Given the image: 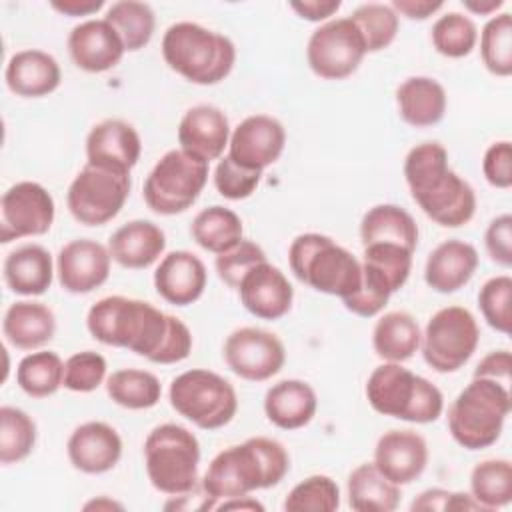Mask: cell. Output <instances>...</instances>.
I'll use <instances>...</instances> for the list:
<instances>
[{
    "label": "cell",
    "mask_w": 512,
    "mask_h": 512,
    "mask_svg": "<svg viewBox=\"0 0 512 512\" xmlns=\"http://www.w3.org/2000/svg\"><path fill=\"white\" fill-rule=\"evenodd\" d=\"M404 180L412 200L438 226L458 228L476 212L474 188L448 164L440 142H422L404 158Z\"/></svg>",
    "instance_id": "obj_1"
},
{
    "label": "cell",
    "mask_w": 512,
    "mask_h": 512,
    "mask_svg": "<svg viewBox=\"0 0 512 512\" xmlns=\"http://www.w3.org/2000/svg\"><path fill=\"white\" fill-rule=\"evenodd\" d=\"M288 470L290 456L282 442L268 436H252L212 458L202 476V490L214 504L216 500L272 488L284 480Z\"/></svg>",
    "instance_id": "obj_2"
},
{
    "label": "cell",
    "mask_w": 512,
    "mask_h": 512,
    "mask_svg": "<svg viewBox=\"0 0 512 512\" xmlns=\"http://www.w3.org/2000/svg\"><path fill=\"white\" fill-rule=\"evenodd\" d=\"M86 328L94 340L106 346L126 348L156 362L170 328V314L146 300L116 294L90 306Z\"/></svg>",
    "instance_id": "obj_3"
},
{
    "label": "cell",
    "mask_w": 512,
    "mask_h": 512,
    "mask_svg": "<svg viewBox=\"0 0 512 512\" xmlns=\"http://www.w3.org/2000/svg\"><path fill=\"white\" fill-rule=\"evenodd\" d=\"M160 50L176 74L198 86L220 84L236 64V46L228 36L188 20L166 28Z\"/></svg>",
    "instance_id": "obj_4"
},
{
    "label": "cell",
    "mask_w": 512,
    "mask_h": 512,
    "mask_svg": "<svg viewBox=\"0 0 512 512\" xmlns=\"http://www.w3.org/2000/svg\"><path fill=\"white\" fill-rule=\"evenodd\" d=\"M364 392L374 412L404 422L430 424L444 412L440 388L402 366V362L376 366L366 380Z\"/></svg>",
    "instance_id": "obj_5"
},
{
    "label": "cell",
    "mask_w": 512,
    "mask_h": 512,
    "mask_svg": "<svg viewBox=\"0 0 512 512\" xmlns=\"http://www.w3.org/2000/svg\"><path fill=\"white\" fill-rule=\"evenodd\" d=\"M288 264L292 274L316 292L344 300L360 288V260L326 234H298L290 242Z\"/></svg>",
    "instance_id": "obj_6"
},
{
    "label": "cell",
    "mask_w": 512,
    "mask_h": 512,
    "mask_svg": "<svg viewBox=\"0 0 512 512\" xmlns=\"http://www.w3.org/2000/svg\"><path fill=\"white\" fill-rule=\"evenodd\" d=\"M512 400L508 386L490 378H472L448 406V430L466 450H482L502 434Z\"/></svg>",
    "instance_id": "obj_7"
},
{
    "label": "cell",
    "mask_w": 512,
    "mask_h": 512,
    "mask_svg": "<svg viewBox=\"0 0 512 512\" xmlns=\"http://www.w3.org/2000/svg\"><path fill=\"white\" fill-rule=\"evenodd\" d=\"M200 442L186 426L164 422L144 440V466L150 484L168 496H184L198 484Z\"/></svg>",
    "instance_id": "obj_8"
},
{
    "label": "cell",
    "mask_w": 512,
    "mask_h": 512,
    "mask_svg": "<svg viewBox=\"0 0 512 512\" xmlns=\"http://www.w3.org/2000/svg\"><path fill=\"white\" fill-rule=\"evenodd\" d=\"M170 406L202 430H218L238 412L234 386L218 372L192 368L178 374L168 388Z\"/></svg>",
    "instance_id": "obj_9"
},
{
    "label": "cell",
    "mask_w": 512,
    "mask_h": 512,
    "mask_svg": "<svg viewBox=\"0 0 512 512\" xmlns=\"http://www.w3.org/2000/svg\"><path fill=\"white\" fill-rule=\"evenodd\" d=\"M208 164L182 148L168 150L144 180L142 196L146 206L160 216L186 212L208 182Z\"/></svg>",
    "instance_id": "obj_10"
},
{
    "label": "cell",
    "mask_w": 512,
    "mask_h": 512,
    "mask_svg": "<svg viewBox=\"0 0 512 512\" xmlns=\"http://www.w3.org/2000/svg\"><path fill=\"white\" fill-rule=\"evenodd\" d=\"M478 342L480 328L474 314L464 306H444L430 316L422 332L420 352L432 370L448 374L472 358Z\"/></svg>",
    "instance_id": "obj_11"
},
{
    "label": "cell",
    "mask_w": 512,
    "mask_h": 512,
    "mask_svg": "<svg viewBox=\"0 0 512 512\" xmlns=\"http://www.w3.org/2000/svg\"><path fill=\"white\" fill-rule=\"evenodd\" d=\"M130 188V174L86 162L68 186L66 206L76 222L104 226L120 214Z\"/></svg>",
    "instance_id": "obj_12"
},
{
    "label": "cell",
    "mask_w": 512,
    "mask_h": 512,
    "mask_svg": "<svg viewBox=\"0 0 512 512\" xmlns=\"http://www.w3.org/2000/svg\"><path fill=\"white\" fill-rule=\"evenodd\" d=\"M366 54L364 38L350 16L320 24L306 44L308 66L322 80H344L352 76Z\"/></svg>",
    "instance_id": "obj_13"
},
{
    "label": "cell",
    "mask_w": 512,
    "mask_h": 512,
    "mask_svg": "<svg viewBox=\"0 0 512 512\" xmlns=\"http://www.w3.org/2000/svg\"><path fill=\"white\" fill-rule=\"evenodd\" d=\"M56 218L52 194L38 182L12 184L0 200V242L8 244L28 236H44Z\"/></svg>",
    "instance_id": "obj_14"
},
{
    "label": "cell",
    "mask_w": 512,
    "mask_h": 512,
    "mask_svg": "<svg viewBox=\"0 0 512 512\" xmlns=\"http://www.w3.org/2000/svg\"><path fill=\"white\" fill-rule=\"evenodd\" d=\"M226 366L250 382H264L276 376L286 362L284 342L270 330L242 326L232 330L224 340Z\"/></svg>",
    "instance_id": "obj_15"
},
{
    "label": "cell",
    "mask_w": 512,
    "mask_h": 512,
    "mask_svg": "<svg viewBox=\"0 0 512 512\" xmlns=\"http://www.w3.org/2000/svg\"><path fill=\"white\" fill-rule=\"evenodd\" d=\"M284 146L286 130L282 122L268 114H252L230 132L228 156L246 168L264 172L278 162Z\"/></svg>",
    "instance_id": "obj_16"
},
{
    "label": "cell",
    "mask_w": 512,
    "mask_h": 512,
    "mask_svg": "<svg viewBox=\"0 0 512 512\" xmlns=\"http://www.w3.org/2000/svg\"><path fill=\"white\" fill-rule=\"evenodd\" d=\"M110 264L108 246L92 238L70 240L56 256L58 284L70 294H88L108 280Z\"/></svg>",
    "instance_id": "obj_17"
},
{
    "label": "cell",
    "mask_w": 512,
    "mask_h": 512,
    "mask_svg": "<svg viewBox=\"0 0 512 512\" xmlns=\"http://www.w3.org/2000/svg\"><path fill=\"white\" fill-rule=\"evenodd\" d=\"M242 306L260 320H280L294 302V288L286 274L268 260L246 272L238 286Z\"/></svg>",
    "instance_id": "obj_18"
},
{
    "label": "cell",
    "mask_w": 512,
    "mask_h": 512,
    "mask_svg": "<svg viewBox=\"0 0 512 512\" xmlns=\"http://www.w3.org/2000/svg\"><path fill=\"white\" fill-rule=\"evenodd\" d=\"M142 154V140L136 128L120 118H106L94 124L86 136V162L130 174Z\"/></svg>",
    "instance_id": "obj_19"
},
{
    "label": "cell",
    "mask_w": 512,
    "mask_h": 512,
    "mask_svg": "<svg viewBox=\"0 0 512 512\" xmlns=\"http://www.w3.org/2000/svg\"><path fill=\"white\" fill-rule=\"evenodd\" d=\"M66 44L76 68L90 74L112 70L126 54L118 32L104 18H90L76 24Z\"/></svg>",
    "instance_id": "obj_20"
},
{
    "label": "cell",
    "mask_w": 512,
    "mask_h": 512,
    "mask_svg": "<svg viewBox=\"0 0 512 512\" xmlns=\"http://www.w3.org/2000/svg\"><path fill=\"white\" fill-rule=\"evenodd\" d=\"M374 466L396 486L412 484L428 464V444L414 430H388L374 446Z\"/></svg>",
    "instance_id": "obj_21"
},
{
    "label": "cell",
    "mask_w": 512,
    "mask_h": 512,
    "mask_svg": "<svg viewBox=\"0 0 512 512\" xmlns=\"http://www.w3.org/2000/svg\"><path fill=\"white\" fill-rule=\"evenodd\" d=\"M70 464L84 474L110 472L122 458V438L114 426L90 420L76 426L66 442Z\"/></svg>",
    "instance_id": "obj_22"
},
{
    "label": "cell",
    "mask_w": 512,
    "mask_h": 512,
    "mask_svg": "<svg viewBox=\"0 0 512 512\" xmlns=\"http://www.w3.org/2000/svg\"><path fill=\"white\" fill-rule=\"evenodd\" d=\"M208 272L204 262L188 250L164 254L154 272V288L162 300L174 306L194 304L206 288Z\"/></svg>",
    "instance_id": "obj_23"
},
{
    "label": "cell",
    "mask_w": 512,
    "mask_h": 512,
    "mask_svg": "<svg viewBox=\"0 0 512 512\" xmlns=\"http://www.w3.org/2000/svg\"><path fill=\"white\" fill-rule=\"evenodd\" d=\"M230 122L212 104H198L184 112L178 124V144L182 150L210 162L220 160L230 142Z\"/></svg>",
    "instance_id": "obj_24"
},
{
    "label": "cell",
    "mask_w": 512,
    "mask_h": 512,
    "mask_svg": "<svg viewBox=\"0 0 512 512\" xmlns=\"http://www.w3.org/2000/svg\"><path fill=\"white\" fill-rule=\"evenodd\" d=\"M166 250L164 230L150 220H130L116 228L108 240L112 262L128 270H144L156 264Z\"/></svg>",
    "instance_id": "obj_25"
},
{
    "label": "cell",
    "mask_w": 512,
    "mask_h": 512,
    "mask_svg": "<svg viewBox=\"0 0 512 512\" xmlns=\"http://www.w3.org/2000/svg\"><path fill=\"white\" fill-rule=\"evenodd\" d=\"M6 86L22 98H42L58 90L62 70L58 60L38 48L18 50L10 56L4 70Z\"/></svg>",
    "instance_id": "obj_26"
},
{
    "label": "cell",
    "mask_w": 512,
    "mask_h": 512,
    "mask_svg": "<svg viewBox=\"0 0 512 512\" xmlns=\"http://www.w3.org/2000/svg\"><path fill=\"white\" fill-rule=\"evenodd\" d=\"M478 262V250L470 242L444 240L428 254L424 280L434 292L452 294L472 280Z\"/></svg>",
    "instance_id": "obj_27"
},
{
    "label": "cell",
    "mask_w": 512,
    "mask_h": 512,
    "mask_svg": "<svg viewBox=\"0 0 512 512\" xmlns=\"http://www.w3.org/2000/svg\"><path fill=\"white\" fill-rule=\"evenodd\" d=\"M318 410L316 390L298 378L272 384L264 394V414L280 430H298L312 422Z\"/></svg>",
    "instance_id": "obj_28"
},
{
    "label": "cell",
    "mask_w": 512,
    "mask_h": 512,
    "mask_svg": "<svg viewBox=\"0 0 512 512\" xmlns=\"http://www.w3.org/2000/svg\"><path fill=\"white\" fill-rule=\"evenodd\" d=\"M56 274L52 254L40 244H24L6 254L2 276L6 286L20 296H42L50 290Z\"/></svg>",
    "instance_id": "obj_29"
},
{
    "label": "cell",
    "mask_w": 512,
    "mask_h": 512,
    "mask_svg": "<svg viewBox=\"0 0 512 512\" xmlns=\"http://www.w3.org/2000/svg\"><path fill=\"white\" fill-rule=\"evenodd\" d=\"M2 332L18 350H40L56 334V316L44 302L16 300L4 312Z\"/></svg>",
    "instance_id": "obj_30"
},
{
    "label": "cell",
    "mask_w": 512,
    "mask_h": 512,
    "mask_svg": "<svg viewBox=\"0 0 512 512\" xmlns=\"http://www.w3.org/2000/svg\"><path fill=\"white\" fill-rule=\"evenodd\" d=\"M396 106L408 126L428 128L444 118L448 96L438 80L430 76H410L396 88Z\"/></svg>",
    "instance_id": "obj_31"
},
{
    "label": "cell",
    "mask_w": 512,
    "mask_h": 512,
    "mask_svg": "<svg viewBox=\"0 0 512 512\" xmlns=\"http://www.w3.org/2000/svg\"><path fill=\"white\" fill-rule=\"evenodd\" d=\"M362 246L398 244L408 250L418 246V224L408 210L398 204H376L366 210L360 220Z\"/></svg>",
    "instance_id": "obj_32"
},
{
    "label": "cell",
    "mask_w": 512,
    "mask_h": 512,
    "mask_svg": "<svg viewBox=\"0 0 512 512\" xmlns=\"http://www.w3.org/2000/svg\"><path fill=\"white\" fill-rule=\"evenodd\" d=\"M418 320L404 310L382 314L372 330V348L384 362H406L420 350Z\"/></svg>",
    "instance_id": "obj_33"
},
{
    "label": "cell",
    "mask_w": 512,
    "mask_h": 512,
    "mask_svg": "<svg viewBox=\"0 0 512 512\" xmlns=\"http://www.w3.org/2000/svg\"><path fill=\"white\" fill-rule=\"evenodd\" d=\"M346 494L356 512H392L402 496L400 486L390 482L374 462H362L348 474Z\"/></svg>",
    "instance_id": "obj_34"
},
{
    "label": "cell",
    "mask_w": 512,
    "mask_h": 512,
    "mask_svg": "<svg viewBox=\"0 0 512 512\" xmlns=\"http://www.w3.org/2000/svg\"><path fill=\"white\" fill-rule=\"evenodd\" d=\"M190 236L202 250L222 254L244 238V226L234 210L214 204L194 216Z\"/></svg>",
    "instance_id": "obj_35"
},
{
    "label": "cell",
    "mask_w": 512,
    "mask_h": 512,
    "mask_svg": "<svg viewBox=\"0 0 512 512\" xmlns=\"http://www.w3.org/2000/svg\"><path fill=\"white\" fill-rule=\"evenodd\" d=\"M108 398L128 410H148L162 398V384L156 374L140 368H122L106 378Z\"/></svg>",
    "instance_id": "obj_36"
},
{
    "label": "cell",
    "mask_w": 512,
    "mask_h": 512,
    "mask_svg": "<svg viewBox=\"0 0 512 512\" xmlns=\"http://www.w3.org/2000/svg\"><path fill=\"white\" fill-rule=\"evenodd\" d=\"M104 20L118 32L126 52L146 48L156 30V14L152 6L138 0H118L110 4Z\"/></svg>",
    "instance_id": "obj_37"
},
{
    "label": "cell",
    "mask_w": 512,
    "mask_h": 512,
    "mask_svg": "<svg viewBox=\"0 0 512 512\" xmlns=\"http://www.w3.org/2000/svg\"><path fill=\"white\" fill-rule=\"evenodd\" d=\"M64 362L52 350H32L16 366V384L32 398H46L60 390Z\"/></svg>",
    "instance_id": "obj_38"
},
{
    "label": "cell",
    "mask_w": 512,
    "mask_h": 512,
    "mask_svg": "<svg viewBox=\"0 0 512 512\" xmlns=\"http://www.w3.org/2000/svg\"><path fill=\"white\" fill-rule=\"evenodd\" d=\"M470 494L484 506L496 510L512 500V464L506 458H488L470 472Z\"/></svg>",
    "instance_id": "obj_39"
},
{
    "label": "cell",
    "mask_w": 512,
    "mask_h": 512,
    "mask_svg": "<svg viewBox=\"0 0 512 512\" xmlns=\"http://www.w3.org/2000/svg\"><path fill=\"white\" fill-rule=\"evenodd\" d=\"M34 418L16 406L0 408V462L4 466L18 464L28 458L36 446Z\"/></svg>",
    "instance_id": "obj_40"
},
{
    "label": "cell",
    "mask_w": 512,
    "mask_h": 512,
    "mask_svg": "<svg viewBox=\"0 0 512 512\" xmlns=\"http://www.w3.org/2000/svg\"><path fill=\"white\" fill-rule=\"evenodd\" d=\"M480 58L494 76L508 78L512 74V16L508 12L494 14L478 34Z\"/></svg>",
    "instance_id": "obj_41"
},
{
    "label": "cell",
    "mask_w": 512,
    "mask_h": 512,
    "mask_svg": "<svg viewBox=\"0 0 512 512\" xmlns=\"http://www.w3.org/2000/svg\"><path fill=\"white\" fill-rule=\"evenodd\" d=\"M350 20L358 26L368 54L386 50L396 40L400 28V16L390 4L382 2H366L356 6Z\"/></svg>",
    "instance_id": "obj_42"
},
{
    "label": "cell",
    "mask_w": 512,
    "mask_h": 512,
    "mask_svg": "<svg viewBox=\"0 0 512 512\" xmlns=\"http://www.w3.org/2000/svg\"><path fill=\"white\" fill-rule=\"evenodd\" d=\"M430 40L438 54L446 58H464L478 44V28L468 14L446 12L432 24Z\"/></svg>",
    "instance_id": "obj_43"
},
{
    "label": "cell",
    "mask_w": 512,
    "mask_h": 512,
    "mask_svg": "<svg viewBox=\"0 0 512 512\" xmlns=\"http://www.w3.org/2000/svg\"><path fill=\"white\" fill-rule=\"evenodd\" d=\"M288 512H334L340 506V488L326 474H312L298 482L284 500Z\"/></svg>",
    "instance_id": "obj_44"
},
{
    "label": "cell",
    "mask_w": 512,
    "mask_h": 512,
    "mask_svg": "<svg viewBox=\"0 0 512 512\" xmlns=\"http://www.w3.org/2000/svg\"><path fill=\"white\" fill-rule=\"evenodd\" d=\"M512 278L508 274L494 276L478 290V308L490 328L510 334L512 326Z\"/></svg>",
    "instance_id": "obj_45"
},
{
    "label": "cell",
    "mask_w": 512,
    "mask_h": 512,
    "mask_svg": "<svg viewBox=\"0 0 512 512\" xmlns=\"http://www.w3.org/2000/svg\"><path fill=\"white\" fill-rule=\"evenodd\" d=\"M362 264V280H360V288L342 300L344 308L360 318H374L378 316L384 306L388 304L390 296L394 294L390 282L372 266Z\"/></svg>",
    "instance_id": "obj_46"
},
{
    "label": "cell",
    "mask_w": 512,
    "mask_h": 512,
    "mask_svg": "<svg viewBox=\"0 0 512 512\" xmlns=\"http://www.w3.org/2000/svg\"><path fill=\"white\" fill-rule=\"evenodd\" d=\"M412 256L414 252L398 246V244H368L362 252V262L376 268L392 286L394 292H398L412 270Z\"/></svg>",
    "instance_id": "obj_47"
},
{
    "label": "cell",
    "mask_w": 512,
    "mask_h": 512,
    "mask_svg": "<svg viewBox=\"0 0 512 512\" xmlns=\"http://www.w3.org/2000/svg\"><path fill=\"white\" fill-rule=\"evenodd\" d=\"M108 364L106 358L96 350L74 352L64 360V382L62 386L70 392H94L106 380Z\"/></svg>",
    "instance_id": "obj_48"
},
{
    "label": "cell",
    "mask_w": 512,
    "mask_h": 512,
    "mask_svg": "<svg viewBox=\"0 0 512 512\" xmlns=\"http://www.w3.org/2000/svg\"><path fill=\"white\" fill-rule=\"evenodd\" d=\"M260 170L246 168L238 162H234L228 154L222 156L214 168L212 180L216 192L226 200H244L256 192L262 180Z\"/></svg>",
    "instance_id": "obj_49"
},
{
    "label": "cell",
    "mask_w": 512,
    "mask_h": 512,
    "mask_svg": "<svg viewBox=\"0 0 512 512\" xmlns=\"http://www.w3.org/2000/svg\"><path fill=\"white\" fill-rule=\"evenodd\" d=\"M268 260L266 258V252L262 250V246H258L256 242L252 240H240L236 246H232L230 250L222 252V254H216V260H214V268H216V274L218 278L238 290L242 278L246 276V272L250 268H254L256 264Z\"/></svg>",
    "instance_id": "obj_50"
},
{
    "label": "cell",
    "mask_w": 512,
    "mask_h": 512,
    "mask_svg": "<svg viewBox=\"0 0 512 512\" xmlns=\"http://www.w3.org/2000/svg\"><path fill=\"white\" fill-rule=\"evenodd\" d=\"M410 510H424V512H460V510H484V506L466 492H452L444 488H428L414 502L410 504Z\"/></svg>",
    "instance_id": "obj_51"
},
{
    "label": "cell",
    "mask_w": 512,
    "mask_h": 512,
    "mask_svg": "<svg viewBox=\"0 0 512 512\" xmlns=\"http://www.w3.org/2000/svg\"><path fill=\"white\" fill-rule=\"evenodd\" d=\"M482 174L494 188L506 190L512 186V144L510 140H498L490 144L482 158Z\"/></svg>",
    "instance_id": "obj_52"
},
{
    "label": "cell",
    "mask_w": 512,
    "mask_h": 512,
    "mask_svg": "<svg viewBox=\"0 0 512 512\" xmlns=\"http://www.w3.org/2000/svg\"><path fill=\"white\" fill-rule=\"evenodd\" d=\"M484 246L492 262L502 268L512 266V216L500 214L496 216L486 232H484Z\"/></svg>",
    "instance_id": "obj_53"
},
{
    "label": "cell",
    "mask_w": 512,
    "mask_h": 512,
    "mask_svg": "<svg viewBox=\"0 0 512 512\" xmlns=\"http://www.w3.org/2000/svg\"><path fill=\"white\" fill-rule=\"evenodd\" d=\"M510 370H512V356L510 350H492L488 352L474 368L472 378H490L504 386L510 382Z\"/></svg>",
    "instance_id": "obj_54"
},
{
    "label": "cell",
    "mask_w": 512,
    "mask_h": 512,
    "mask_svg": "<svg viewBox=\"0 0 512 512\" xmlns=\"http://www.w3.org/2000/svg\"><path fill=\"white\" fill-rule=\"evenodd\" d=\"M342 2L340 0H298L290 2V8L308 22H318L324 24L332 20V16L340 10Z\"/></svg>",
    "instance_id": "obj_55"
},
{
    "label": "cell",
    "mask_w": 512,
    "mask_h": 512,
    "mask_svg": "<svg viewBox=\"0 0 512 512\" xmlns=\"http://www.w3.org/2000/svg\"><path fill=\"white\" fill-rule=\"evenodd\" d=\"M398 16H404L408 20H428L438 10L444 8V2L440 0H392L390 4Z\"/></svg>",
    "instance_id": "obj_56"
},
{
    "label": "cell",
    "mask_w": 512,
    "mask_h": 512,
    "mask_svg": "<svg viewBox=\"0 0 512 512\" xmlns=\"http://www.w3.org/2000/svg\"><path fill=\"white\" fill-rule=\"evenodd\" d=\"M50 6L70 18L92 16L104 8V0H52Z\"/></svg>",
    "instance_id": "obj_57"
},
{
    "label": "cell",
    "mask_w": 512,
    "mask_h": 512,
    "mask_svg": "<svg viewBox=\"0 0 512 512\" xmlns=\"http://www.w3.org/2000/svg\"><path fill=\"white\" fill-rule=\"evenodd\" d=\"M212 508L216 510H264V506L252 498L250 494L248 496H236V498H224V500H216L212 504Z\"/></svg>",
    "instance_id": "obj_58"
},
{
    "label": "cell",
    "mask_w": 512,
    "mask_h": 512,
    "mask_svg": "<svg viewBox=\"0 0 512 512\" xmlns=\"http://www.w3.org/2000/svg\"><path fill=\"white\" fill-rule=\"evenodd\" d=\"M462 6L476 16H492L504 6V0H462Z\"/></svg>",
    "instance_id": "obj_59"
},
{
    "label": "cell",
    "mask_w": 512,
    "mask_h": 512,
    "mask_svg": "<svg viewBox=\"0 0 512 512\" xmlns=\"http://www.w3.org/2000/svg\"><path fill=\"white\" fill-rule=\"evenodd\" d=\"M84 510H124V506L108 496H98L84 504Z\"/></svg>",
    "instance_id": "obj_60"
}]
</instances>
